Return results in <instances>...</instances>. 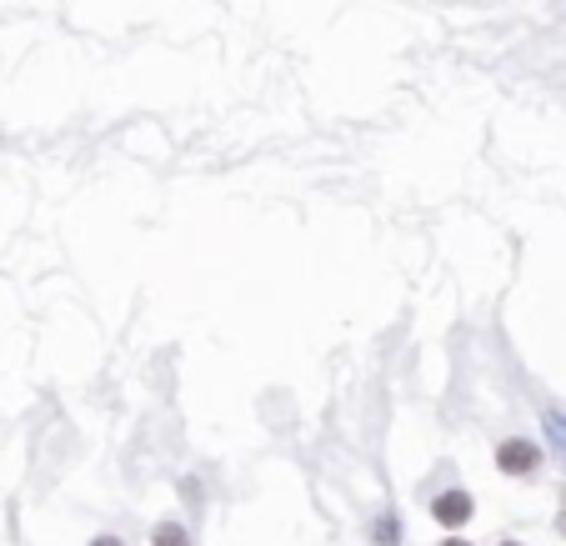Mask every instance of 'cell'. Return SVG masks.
<instances>
[{"label": "cell", "mask_w": 566, "mask_h": 546, "mask_svg": "<svg viewBox=\"0 0 566 546\" xmlns=\"http://www.w3.org/2000/svg\"><path fill=\"white\" fill-rule=\"evenodd\" d=\"M496 466H501V476L531 481V476L541 471V446H536L531 436H506V441L496 446Z\"/></svg>", "instance_id": "obj_1"}, {"label": "cell", "mask_w": 566, "mask_h": 546, "mask_svg": "<svg viewBox=\"0 0 566 546\" xmlns=\"http://www.w3.org/2000/svg\"><path fill=\"white\" fill-rule=\"evenodd\" d=\"M431 516H436V526H446V531H456V526H466L471 516H476V501H471V491H441L436 501H431Z\"/></svg>", "instance_id": "obj_2"}, {"label": "cell", "mask_w": 566, "mask_h": 546, "mask_svg": "<svg viewBox=\"0 0 566 546\" xmlns=\"http://www.w3.org/2000/svg\"><path fill=\"white\" fill-rule=\"evenodd\" d=\"M151 546H191V531L176 521V516H161L151 526Z\"/></svg>", "instance_id": "obj_3"}, {"label": "cell", "mask_w": 566, "mask_h": 546, "mask_svg": "<svg viewBox=\"0 0 566 546\" xmlns=\"http://www.w3.org/2000/svg\"><path fill=\"white\" fill-rule=\"evenodd\" d=\"M91 546H126V541H121V536H96Z\"/></svg>", "instance_id": "obj_4"}, {"label": "cell", "mask_w": 566, "mask_h": 546, "mask_svg": "<svg viewBox=\"0 0 566 546\" xmlns=\"http://www.w3.org/2000/svg\"><path fill=\"white\" fill-rule=\"evenodd\" d=\"M556 531H561V536H566V511H561V516H556Z\"/></svg>", "instance_id": "obj_5"}, {"label": "cell", "mask_w": 566, "mask_h": 546, "mask_svg": "<svg viewBox=\"0 0 566 546\" xmlns=\"http://www.w3.org/2000/svg\"><path fill=\"white\" fill-rule=\"evenodd\" d=\"M441 546H471V541H461V536H451V541H441Z\"/></svg>", "instance_id": "obj_6"}, {"label": "cell", "mask_w": 566, "mask_h": 546, "mask_svg": "<svg viewBox=\"0 0 566 546\" xmlns=\"http://www.w3.org/2000/svg\"><path fill=\"white\" fill-rule=\"evenodd\" d=\"M501 546H521V541H501Z\"/></svg>", "instance_id": "obj_7"}, {"label": "cell", "mask_w": 566, "mask_h": 546, "mask_svg": "<svg viewBox=\"0 0 566 546\" xmlns=\"http://www.w3.org/2000/svg\"><path fill=\"white\" fill-rule=\"evenodd\" d=\"M561 501H566V486H561Z\"/></svg>", "instance_id": "obj_8"}]
</instances>
